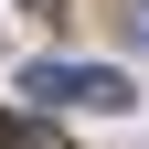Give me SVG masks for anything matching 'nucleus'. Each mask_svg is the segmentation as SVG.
<instances>
[{"mask_svg":"<svg viewBox=\"0 0 149 149\" xmlns=\"http://www.w3.org/2000/svg\"><path fill=\"white\" fill-rule=\"evenodd\" d=\"M0 149H53V139H43L32 117H0Z\"/></svg>","mask_w":149,"mask_h":149,"instance_id":"f03ea898","label":"nucleus"},{"mask_svg":"<svg viewBox=\"0 0 149 149\" xmlns=\"http://www.w3.org/2000/svg\"><path fill=\"white\" fill-rule=\"evenodd\" d=\"M22 96H32V107H96V117H117L128 85H117L107 64H32V74H22Z\"/></svg>","mask_w":149,"mask_h":149,"instance_id":"f257e3e1","label":"nucleus"},{"mask_svg":"<svg viewBox=\"0 0 149 149\" xmlns=\"http://www.w3.org/2000/svg\"><path fill=\"white\" fill-rule=\"evenodd\" d=\"M22 11H64V0H22Z\"/></svg>","mask_w":149,"mask_h":149,"instance_id":"20e7f679","label":"nucleus"},{"mask_svg":"<svg viewBox=\"0 0 149 149\" xmlns=\"http://www.w3.org/2000/svg\"><path fill=\"white\" fill-rule=\"evenodd\" d=\"M128 32H139V43H149V0H128Z\"/></svg>","mask_w":149,"mask_h":149,"instance_id":"7ed1b4c3","label":"nucleus"}]
</instances>
